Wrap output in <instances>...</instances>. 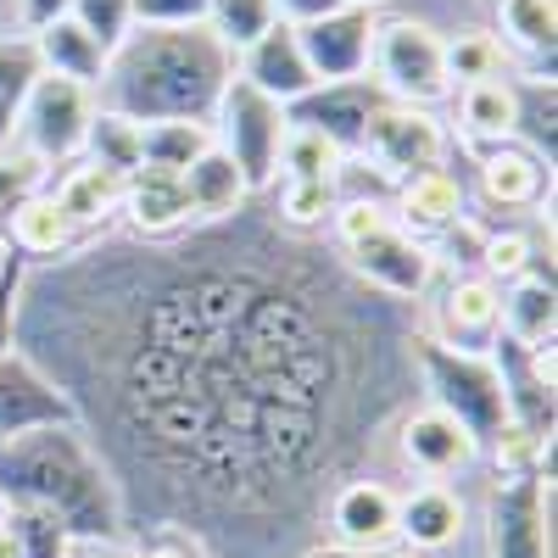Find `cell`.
<instances>
[{"label": "cell", "mask_w": 558, "mask_h": 558, "mask_svg": "<svg viewBox=\"0 0 558 558\" xmlns=\"http://www.w3.org/2000/svg\"><path fill=\"white\" fill-rule=\"evenodd\" d=\"M17 352L73 402L123 520L213 558L313 547L413 391L402 302L246 207L173 241H84L23 274Z\"/></svg>", "instance_id": "1"}, {"label": "cell", "mask_w": 558, "mask_h": 558, "mask_svg": "<svg viewBox=\"0 0 558 558\" xmlns=\"http://www.w3.org/2000/svg\"><path fill=\"white\" fill-rule=\"evenodd\" d=\"M229 78H235V51L207 23L191 28L134 23L107 57L96 107L134 123H213Z\"/></svg>", "instance_id": "2"}, {"label": "cell", "mask_w": 558, "mask_h": 558, "mask_svg": "<svg viewBox=\"0 0 558 558\" xmlns=\"http://www.w3.org/2000/svg\"><path fill=\"white\" fill-rule=\"evenodd\" d=\"M0 502L45 508L73 542H123V497L84 425H45L0 447Z\"/></svg>", "instance_id": "3"}, {"label": "cell", "mask_w": 558, "mask_h": 558, "mask_svg": "<svg viewBox=\"0 0 558 558\" xmlns=\"http://www.w3.org/2000/svg\"><path fill=\"white\" fill-rule=\"evenodd\" d=\"M330 235H336V263L357 279L363 291H375L386 302H418L436 279L430 246H418L408 229L386 213V202H336L330 213Z\"/></svg>", "instance_id": "4"}, {"label": "cell", "mask_w": 558, "mask_h": 558, "mask_svg": "<svg viewBox=\"0 0 558 558\" xmlns=\"http://www.w3.org/2000/svg\"><path fill=\"white\" fill-rule=\"evenodd\" d=\"M413 380H425L430 408L452 413L481 447L508 425V397H502V375L492 357L452 352V347L430 341L425 330H413Z\"/></svg>", "instance_id": "5"}, {"label": "cell", "mask_w": 558, "mask_h": 558, "mask_svg": "<svg viewBox=\"0 0 558 558\" xmlns=\"http://www.w3.org/2000/svg\"><path fill=\"white\" fill-rule=\"evenodd\" d=\"M368 68H375V84L386 89V101L402 107H436L452 96V73H447V39L430 23H375V45H368Z\"/></svg>", "instance_id": "6"}, {"label": "cell", "mask_w": 558, "mask_h": 558, "mask_svg": "<svg viewBox=\"0 0 558 558\" xmlns=\"http://www.w3.org/2000/svg\"><path fill=\"white\" fill-rule=\"evenodd\" d=\"M286 129H291V123H286V107L268 101V96H257L252 84L229 78L223 101H218V112H213V146L241 168V179H246L252 196L274 184Z\"/></svg>", "instance_id": "7"}, {"label": "cell", "mask_w": 558, "mask_h": 558, "mask_svg": "<svg viewBox=\"0 0 558 558\" xmlns=\"http://www.w3.org/2000/svg\"><path fill=\"white\" fill-rule=\"evenodd\" d=\"M89 118H96V89L39 73L34 89H28V101H23V118H17V140H23V151L39 157L45 168L73 162L84 151Z\"/></svg>", "instance_id": "8"}, {"label": "cell", "mask_w": 558, "mask_h": 558, "mask_svg": "<svg viewBox=\"0 0 558 558\" xmlns=\"http://www.w3.org/2000/svg\"><path fill=\"white\" fill-rule=\"evenodd\" d=\"M425 336L452 347V352H475L492 357V347L502 341V286L481 268H458L430 302V324Z\"/></svg>", "instance_id": "9"}, {"label": "cell", "mask_w": 558, "mask_h": 558, "mask_svg": "<svg viewBox=\"0 0 558 558\" xmlns=\"http://www.w3.org/2000/svg\"><path fill=\"white\" fill-rule=\"evenodd\" d=\"M492 558H553V475L497 481L486 497Z\"/></svg>", "instance_id": "10"}, {"label": "cell", "mask_w": 558, "mask_h": 558, "mask_svg": "<svg viewBox=\"0 0 558 558\" xmlns=\"http://www.w3.org/2000/svg\"><path fill=\"white\" fill-rule=\"evenodd\" d=\"M368 162H375L391 184L408 179V173H425V168H441L452 140L447 129L425 112V107H402V101H386L363 129V146H357Z\"/></svg>", "instance_id": "11"}, {"label": "cell", "mask_w": 558, "mask_h": 558, "mask_svg": "<svg viewBox=\"0 0 558 558\" xmlns=\"http://www.w3.org/2000/svg\"><path fill=\"white\" fill-rule=\"evenodd\" d=\"M380 107H386V89L375 78H341V84H313L302 101H291L286 123L330 140V146L347 151V157H357L363 129H368V118H375Z\"/></svg>", "instance_id": "12"}, {"label": "cell", "mask_w": 558, "mask_h": 558, "mask_svg": "<svg viewBox=\"0 0 558 558\" xmlns=\"http://www.w3.org/2000/svg\"><path fill=\"white\" fill-rule=\"evenodd\" d=\"M397 458L408 463V470H418L425 481H447V475H463L481 458V441L463 430L452 413L425 402V408L397 413Z\"/></svg>", "instance_id": "13"}, {"label": "cell", "mask_w": 558, "mask_h": 558, "mask_svg": "<svg viewBox=\"0 0 558 558\" xmlns=\"http://www.w3.org/2000/svg\"><path fill=\"white\" fill-rule=\"evenodd\" d=\"M45 425H78V413L34 357L7 352L0 357V447Z\"/></svg>", "instance_id": "14"}, {"label": "cell", "mask_w": 558, "mask_h": 558, "mask_svg": "<svg viewBox=\"0 0 558 558\" xmlns=\"http://www.w3.org/2000/svg\"><path fill=\"white\" fill-rule=\"evenodd\" d=\"M324 525H330L336 547L380 553V547L397 542V492L375 475H352L330 492V502H324Z\"/></svg>", "instance_id": "15"}, {"label": "cell", "mask_w": 558, "mask_h": 558, "mask_svg": "<svg viewBox=\"0 0 558 558\" xmlns=\"http://www.w3.org/2000/svg\"><path fill=\"white\" fill-rule=\"evenodd\" d=\"M296 45H302V57H307L318 84L363 78L368 73V45H375V17L357 12V7H341V12L318 17V23H302Z\"/></svg>", "instance_id": "16"}, {"label": "cell", "mask_w": 558, "mask_h": 558, "mask_svg": "<svg viewBox=\"0 0 558 558\" xmlns=\"http://www.w3.org/2000/svg\"><path fill=\"white\" fill-rule=\"evenodd\" d=\"M123 223L134 241H173L184 229H196L191 202H184V179L168 168H134L123 173Z\"/></svg>", "instance_id": "17"}, {"label": "cell", "mask_w": 558, "mask_h": 558, "mask_svg": "<svg viewBox=\"0 0 558 558\" xmlns=\"http://www.w3.org/2000/svg\"><path fill=\"white\" fill-rule=\"evenodd\" d=\"M235 78L252 84L257 96L279 101V107L302 101L307 89L318 84L313 68H307V57H302V45H296V28H291V23H274L263 39H252L246 51L235 57Z\"/></svg>", "instance_id": "18"}, {"label": "cell", "mask_w": 558, "mask_h": 558, "mask_svg": "<svg viewBox=\"0 0 558 558\" xmlns=\"http://www.w3.org/2000/svg\"><path fill=\"white\" fill-rule=\"evenodd\" d=\"M391 207H397L391 218L408 229L418 246L441 241L458 218H470V213H463V184H458L447 168H425V173L397 179V184H391Z\"/></svg>", "instance_id": "19"}, {"label": "cell", "mask_w": 558, "mask_h": 558, "mask_svg": "<svg viewBox=\"0 0 558 558\" xmlns=\"http://www.w3.org/2000/svg\"><path fill=\"white\" fill-rule=\"evenodd\" d=\"M475 184L486 207L520 213V207H542V196L553 191V168L536 151H525L520 140H502V146H486L475 157Z\"/></svg>", "instance_id": "20"}, {"label": "cell", "mask_w": 558, "mask_h": 558, "mask_svg": "<svg viewBox=\"0 0 558 558\" xmlns=\"http://www.w3.org/2000/svg\"><path fill=\"white\" fill-rule=\"evenodd\" d=\"M397 536L425 558V553H441L463 536V497L441 481H425L413 486L408 497H397Z\"/></svg>", "instance_id": "21"}, {"label": "cell", "mask_w": 558, "mask_h": 558, "mask_svg": "<svg viewBox=\"0 0 558 558\" xmlns=\"http://www.w3.org/2000/svg\"><path fill=\"white\" fill-rule=\"evenodd\" d=\"M553 330H558L553 263L531 268L520 279H508V286H502V336L514 347H525V352H542V347H553Z\"/></svg>", "instance_id": "22"}, {"label": "cell", "mask_w": 558, "mask_h": 558, "mask_svg": "<svg viewBox=\"0 0 558 558\" xmlns=\"http://www.w3.org/2000/svg\"><path fill=\"white\" fill-rule=\"evenodd\" d=\"M78 246H84L78 223L62 213V202H57L51 191H39V196L12 218V229H7V252H17L28 268H34V263H62V257L78 252Z\"/></svg>", "instance_id": "23"}, {"label": "cell", "mask_w": 558, "mask_h": 558, "mask_svg": "<svg viewBox=\"0 0 558 558\" xmlns=\"http://www.w3.org/2000/svg\"><path fill=\"white\" fill-rule=\"evenodd\" d=\"M51 196L62 202V213L78 223V235L84 241H96V229L107 223V218H118V207H123V173H112V168H101V162H73L57 184H51Z\"/></svg>", "instance_id": "24"}, {"label": "cell", "mask_w": 558, "mask_h": 558, "mask_svg": "<svg viewBox=\"0 0 558 558\" xmlns=\"http://www.w3.org/2000/svg\"><path fill=\"white\" fill-rule=\"evenodd\" d=\"M179 179H184V202H191V218H196V223H223V218H235V213L252 202L241 168L229 162L218 146L202 151Z\"/></svg>", "instance_id": "25"}, {"label": "cell", "mask_w": 558, "mask_h": 558, "mask_svg": "<svg viewBox=\"0 0 558 558\" xmlns=\"http://www.w3.org/2000/svg\"><path fill=\"white\" fill-rule=\"evenodd\" d=\"M34 57H39V73H51V78H73L84 89H96L101 73H107V51L96 39H89L73 17H57V23H45L34 39Z\"/></svg>", "instance_id": "26"}, {"label": "cell", "mask_w": 558, "mask_h": 558, "mask_svg": "<svg viewBox=\"0 0 558 558\" xmlns=\"http://www.w3.org/2000/svg\"><path fill=\"white\" fill-rule=\"evenodd\" d=\"M514 112H520V101H514V78H481V84H463V89H458L463 140H470L475 151L514 140Z\"/></svg>", "instance_id": "27"}, {"label": "cell", "mask_w": 558, "mask_h": 558, "mask_svg": "<svg viewBox=\"0 0 558 558\" xmlns=\"http://www.w3.org/2000/svg\"><path fill=\"white\" fill-rule=\"evenodd\" d=\"M497 45L520 51L525 62H547L558 51V7L553 0H497Z\"/></svg>", "instance_id": "28"}, {"label": "cell", "mask_w": 558, "mask_h": 558, "mask_svg": "<svg viewBox=\"0 0 558 558\" xmlns=\"http://www.w3.org/2000/svg\"><path fill=\"white\" fill-rule=\"evenodd\" d=\"M202 151H213V123H140V168L184 173Z\"/></svg>", "instance_id": "29"}, {"label": "cell", "mask_w": 558, "mask_h": 558, "mask_svg": "<svg viewBox=\"0 0 558 558\" xmlns=\"http://www.w3.org/2000/svg\"><path fill=\"white\" fill-rule=\"evenodd\" d=\"M39 78V57L28 39H0V151H12L17 140V118H23V101Z\"/></svg>", "instance_id": "30"}, {"label": "cell", "mask_w": 558, "mask_h": 558, "mask_svg": "<svg viewBox=\"0 0 558 558\" xmlns=\"http://www.w3.org/2000/svg\"><path fill=\"white\" fill-rule=\"evenodd\" d=\"M514 101H520V112H514V134L525 140V151H536L547 168H553V140H558V89H553V78H531V84H514Z\"/></svg>", "instance_id": "31"}, {"label": "cell", "mask_w": 558, "mask_h": 558, "mask_svg": "<svg viewBox=\"0 0 558 558\" xmlns=\"http://www.w3.org/2000/svg\"><path fill=\"white\" fill-rule=\"evenodd\" d=\"M12 542V558H68L73 553V536L45 514V508H23V502H7V520H0Z\"/></svg>", "instance_id": "32"}, {"label": "cell", "mask_w": 558, "mask_h": 558, "mask_svg": "<svg viewBox=\"0 0 558 558\" xmlns=\"http://www.w3.org/2000/svg\"><path fill=\"white\" fill-rule=\"evenodd\" d=\"M84 151L89 162H101L112 173H134L140 168V123L134 118H118L107 107H96V118H89V134H84Z\"/></svg>", "instance_id": "33"}, {"label": "cell", "mask_w": 558, "mask_h": 558, "mask_svg": "<svg viewBox=\"0 0 558 558\" xmlns=\"http://www.w3.org/2000/svg\"><path fill=\"white\" fill-rule=\"evenodd\" d=\"M274 23H279V17H274V0H213V7H207V28H213L235 57L246 51L252 39H263Z\"/></svg>", "instance_id": "34"}, {"label": "cell", "mask_w": 558, "mask_h": 558, "mask_svg": "<svg viewBox=\"0 0 558 558\" xmlns=\"http://www.w3.org/2000/svg\"><path fill=\"white\" fill-rule=\"evenodd\" d=\"M330 213H336V179H286L274 223L291 229V235H307V229H318Z\"/></svg>", "instance_id": "35"}, {"label": "cell", "mask_w": 558, "mask_h": 558, "mask_svg": "<svg viewBox=\"0 0 558 558\" xmlns=\"http://www.w3.org/2000/svg\"><path fill=\"white\" fill-rule=\"evenodd\" d=\"M45 168L39 157H28V151H0V241H7V229H12V218L45 191Z\"/></svg>", "instance_id": "36"}, {"label": "cell", "mask_w": 558, "mask_h": 558, "mask_svg": "<svg viewBox=\"0 0 558 558\" xmlns=\"http://www.w3.org/2000/svg\"><path fill=\"white\" fill-rule=\"evenodd\" d=\"M347 151H336L330 140H318L307 129H286V146H279V173L286 179H336Z\"/></svg>", "instance_id": "37"}, {"label": "cell", "mask_w": 558, "mask_h": 558, "mask_svg": "<svg viewBox=\"0 0 558 558\" xmlns=\"http://www.w3.org/2000/svg\"><path fill=\"white\" fill-rule=\"evenodd\" d=\"M447 73H452V89L481 84V78H502V45H497V34H458L447 45Z\"/></svg>", "instance_id": "38"}, {"label": "cell", "mask_w": 558, "mask_h": 558, "mask_svg": "<svg viewBox=\"0 0 558 558\" xmlns=\"http://www.w3.org/2000/svg\"><path fill=\"white\" fill-rule=\"evenodd\" d=\"M531 268H542V263H536V252H531V241L520 235V229H486V241H481V274H492L497 286H508V279H520Z\"/></svg>", "instance_id": "39"}, {"label": "cell", "mask_w": 558, "mask_h": 558, "mask_svg": "<svg viewBox=\"0 0 558 558\" xmlns=\"http://www.w3.org/2000/svg\"><path fill=\"white\" fill-rule=\"evenodd\" d=\"M89 39L101 45V51L112 57L118 45H123V34L134 28V12H129V0H73V12H68Z\"/></svg>", "instance_id": "40"}, {"label": "cell", "mask_w": 558, "mask_h": 558, "mask_svg": "<svg viewBox=\"0 0 558 558\" xmlns=\"http://www.w3.org/2000/svg\"><path fill=\"white\" fill-rule=\"evenodd\" d=\"M207 7H213V0H129L134 23H146V28H191V23H207Z\"/></svg>", "instance_id": "41"}, {"label": "cell", "mask_w": 558, "mask_h": 558, "mask_svg": "<svg viewBox=\"0 0 558 558\" xmlns=\"http://www.w3.org/2000/svg\"><path fill=\"white\" fill-rule=\"evenodd\" d=\"M23 274L28 263L17 252H7V263H0V357L17 352V302H23Z\"/></svg>", "instance_id": "42"}, {"label": "cell", "mask_w": 558, "mask_h": 558, "mask_svg": "<svg viewBox=\"0 0 558 558\" xmlns=\"http://www.w3.org/2000/svg\"><path fill=\"white\" fill-rule=\"evenodd\" d=\"M140 558H213L196 536H184V531H173V525H146V542L134 547Z\"/></svg>", "instance_id": "43"}, {"label": "cell", "mask_w": 558, "mask_h": 558, "mask_svg": "<svg viewBox=\"0 0 558 558\" xmlns=\"http://www.w3.org/2000/svg\"><path fill=\"white\" fill-rule=\"evenodd\" d=\"M330 12H341V0H274V17L291 23V28L318 23V17H330Z\"/></svg>", "instance_id": "44"}, {"label": "cell", "mask_w": 558, "mask_h": 558, "mask_svg": "<svg viewBox=\"0 0 558 558\" xmlns=\"http://www.w3.org/2000/svg\"><path fill=\"white\" fill-rule=\"evenodd\" d=\"M291 558H418V553H397V547H380V553H357V547H336V542H313Z\"/></svg>", "instance_id": "45"}, {"label": "cell", "mask_w": 558, "mask_h": 558, "mask_svg": "<svg viewBox=\"0 0 558 558\" xmlns=\"http://www.w3.org/2000/svg\"><path fill=\"white\" fill-rule=\"evenodd\" d=\"M17 7H23V23L39 34L45 23H57V17H68L73 12V0H17Z\"/></svg>", "instance_id": "46"}, {"label": "cell", "mask_w": 558, "mask_h": 558, "mask_svg": "<svg viewBox=\"0 0 558 558\" xmlns=\"http://www.w3.org/2000/svg\"><path fill=\"white\" fill-rule=\"evenodd\" d=\"M68 558H140L129 542H73Z\"/></svg>", "instance_id": "47"}, {"label": "cell", "mask_w": 558, "mask_h": 558, "mask_svg": "<svg viewBox=\"0 0 558 558\" xmlns=\"http://www.w3.org/2000/svg\"><path fill=\"white\" fill-rule=\"evenodd\" d=\"M341 7H357V12H375V7H386V0H341Z\"/></svg>", "instance_id": "48"}, {"label": "cell", "mask_w": 558, "mask_h": 558, "mask_svg": "<svg viewBox=\"0 0 558 558\" xmlns=\"http://www.w3.org/2000/svg\"><path fill=\"white\" fill-rule=\"evenodd\" d=\"M0 263H7V241H0Z\"/></svg>", "instance_id": "49"}, {"label": "cell", "mask_w": 558, "mask_h": 558, "mask_svg": "<svg viewBox=\"0 0 558 558\" xmlns=\"http://www.w3.org/2000/svg\"><path fill=\"white\" fill-rule=\"evenodd\" d=\"M0 520H7V502H0Z\"/></svg>", "instance_id": "50"}]
</instances>
